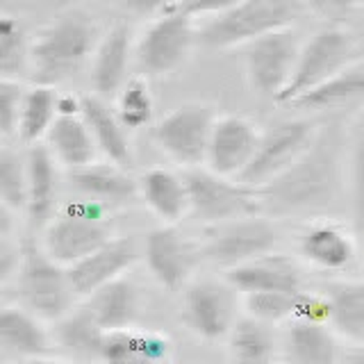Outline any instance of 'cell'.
Instances as JSON below:
<instances>
[{
  "instance_id": "1",
  "label": "cell",
  "mask_w": 364,
  "mask_h": 364,
  "mask_svg": "<svg viewBox=\"0 0 364 364\" xmlns=\"http://www.w3.org/2000/svg\"><path fill=\"white\" fill-rule=\"evenodd\" d=\"M262 208L276 212H321L335 203L339 191V136L335 130L316 132L312 146L282 171L257 187Z\"/></svg>"
},
{
  "instance_id": "2",
  "label": "cell",
  "mask_w": 364,
  "mask_h": 364,
  "mask_svg": "<svg viewBox=\"0 0 364 364\" xmlns=\"http://www.w3.org/2000/svg\"><path fill=\"white\" fill-rule=\"evenodd\" d=\"M94 18L71 11L48 23L30 43V68L39 85H60L77 75L98 48Z\"/></svg>"
},
{
  "instance_id": "3",
  "label": "cell",
  "mask_w": 364,
  "mask_h": 364,
  "mask_svg": "<svg viewBox=\"0 0 364 364\" xmlns=\"http://www.w3.org/2000/svg\"><path fill=\"white\" fill-rule=\"evenodd\" d=\"M301 0H244L232 9L214 14L200 30V41L210 48L246 46L264 34L291 28L301 14Z\"/></svg>"
},
{
  "instance_id": "4",
  "label": "cell",
  "mask_w": 364,
  "mask_h": 364,
  "mask_svg": "<svg viewBox=\"0 0 364 364\" xmlns=\"http://www.w3.org/2000/svg\"><path fill=\"white\" fill-rule=\"evenodd\" d=\"M21 248L23 255L16 282L23 305L46 321H60L71 310V301L75 296L68 269H64V264L46 253V248H39L30 239H26Z\"/></svg>"
},
{
  "instance_id": "5",
  "label": "cell",
  "mask_w": 364,
  "mask_h": 364,
  "mask_svg": "<svg viewBox=\"0 0 364 364\" xmlns=\"http://www.w3.org/2000/svg\"><path fill=\"white\" fill-rule=\"evenodd\" d=\"M358 55L360 48L358 41L353 39V34H348L344 28L335 26V23H330L328 28L318 30L301 48L294 75L276 102L291 105L296 98L307 94L310 89L318 87L341 71H346V68L355 66Z\"/></svg>"
},
{
  "instance_id": "6",
  "label": "cell",
  "mask_w": 364,
  "mask_h": 364,
  "mask_svg": "<svg viewBox=\"0 0 364 364\" xmlns=\"http://www.w3.org/2000/svg\"><path fill=\"white\" fill-rule=\"evenodd\" d=\"M109 239L105 203L85 196V200L68 203L64 212L50 221L46 228L43 248L60 264L71 267Z\"/></svg>"
},
{
  "instance_id": "7",
  "label": "cell",
  "mask_w": 364,
  "mask_h": 364,
  "mask_svg": "<svg viewBox=\"0 0 364 364\" xmlns=\"http://www.w3.org/2000/svg\"><path fill=\"white\" fill-rule=\"evenodd\" d=\"M189 191V210L208 225L225 223L242 216L257 214L262 196L257 187L214 173L212 168L193 166L185 176Z\"/></svg>"
},
{
  "instance_id": "8",
  "label": "cell",
  "mask_w": 364,
  "mask_h": 364,
  "mask_svg": "<svg viewBox=\"0 0 364 364\" xmlns=\"http://www.w3.org/2000/svg\"><path fill=\"white\" fill-rule=\"evenodd\" d=\"M193 46V16L180 5L159 14L136 43V64L153 77L178 71Z\"/></svg>"
},
{
  "instance_id": "9",
  "label": "cell",
  "mask_w": 364,
  "mask_h": 364,
  "mask_svg": "<svg viewBox=\"0 0 364 364\" xmlns=\"http://www.w3.org/2000/svg\"><path fill=\"white\" fill-rule=\"evenodd\" d=\"M216 117L210 105L189 102L180 105L157 123L155 141L162 151L182 166H200L208 159L210 136Z\"/></svg>"
},
{
  "instance_id": "10",
  "label": "cell",
  "mask_w": 364,
  "mask_h": 364,
  "mask_svg": "<svg viewBox=\"0 0 364 364\" xmlns=\"http://www.w3.org/2000/svg\"><path fill=\"white\" fill-rule=\"evenodd\" d=\"M301 46L296 34L284 28L246 43V75L259 96L278 100L289 85Z\"/></svg>"
},
{
  "instance_id": "11",
  "label": "cell",
  "mask_w": 364,
  "mask_h": 364,
  "mask_svg": "<svg viewBox=\"0 0 364 364\" xmlns=\"http://www.w3.org/2000/svg\"><path fill=\"white\" fill-rule=\"evenodd\" d=\"M316 128L310 121H282L259 136L257 151L237 180L250 187H262L287 171L312 146Z\"/></svg>"
},
{
  "instance_id": "12",
  "label": "cell",
  "mask_w": 364,
  "mask_h": 364,
  "mask_svg": "<svg viewBox=\"0 0 364 364\" xmlns=\"http://www.w3.org/2000/svg\"><path fill=\"white\" fill-rule=\"evenodd\" d=\"M278 244V232L267 219L250 214L242 219L212 225L203 255L223 269H232L255 257L271 253Z\"/></svg>"
},
{
  "instance_id": "13",
  "label": "cell",
  "mask_w": 364,
  "mask_h": 364,
  "mask_svg": "<svg viewBox=\"0 0 364 364\" xmlns=\"http://www.w3.org/2000/svg\"><path fill=\"white\" fill-rule=\"evenodd\" d=\"M259 136L255 125L244 117L216 119L205 164L219 176L239 178L253 159Z\"/></svg>"
},
{
  "instance_id": "14",
  "label": "cell",
  "mask_w": 364,
  "mask_h": 364,
  "mask_svg": "<svg viewBox=\"0 0 364 364\" xmlns=\"http://www.w3.org/2000/svg\"><path fill=\"white\" fill-rule=\"evenodd\" d=\"M136 257H139V248H136L132 237L109 239L94 253L66 267L75 296H91L100 287H105L107 282L121 278L123 271H128Z\"/></svg>"
},
{
  "instance_id": "15",
  "label": "cell",
  "mask_w": 364,
  "mask_h": 364,
  "mask_svg": "<svg viewBox=\"0 0 364 364\" xmlns=\"http://www.w3.org/2000/svg\"><path fill=\"white\" fill-rule=\"evenodd\" d=\"M144 257L153 278L162 287L176 291L187 282L196 264V250L176 228H157L148 232L144 244Z\"/></svg>"
},
{
  "instance_id": "16",
  "label": "cell",
  "mask_w": 364,
  "mask_h": 364,
  "mask_svg": "<svg viewBox=\"0 0 364 364\" xmlns=\"http://www.w3.org/2000/svg\"><path fill=\"white\" fill-rule=\"evenodd\" d=\"M185 321L203 339H221L235 326L230 291L221 284L203 280L185 294Z\"/></svg>"
},
{
  "instance_id": "17",
  "label": "cell",
  "mask_w": 364,
  "mask_h": 364,
  "mask_svg": "<svg viewBox=\"0 0 364 364\" xmlns=\"http://www.w3.org/2000/svg\"><path fill=\"white\" fill-rule=\"evenodd\" d=\"M225 280L232 289L250 294V291H299L301 287V273L291 259L282 255L267 253L255 257L244 264H237L232 269H225Z\"/></svg>"
},
{
  "instance_id": "18",
  "label": "cell",
  "mask_w": 364,
  "mask_h": 364,
  "mask_svg": "<svg viewBox=\"0 0 364 364\" xmlns=\"http://www.w3.org/2000/svg\"><path fill=\"white\" fill-rule=\"evenodd\" d=\"M0 348L3 355L16 360H41L53 350L50 335L39 323V316L28 307H3L0 312Z\"/></svg>"
},
{
  "instance_id": "19",
  "label": "cell",
  "mask_w": 364,
  "mask_h": 364,
  "mask_svg": "<svg viewBox=\"0 0 364 364\" xmlns=\"http://www.w3.org/2000/svg\"><path fill=\"white\" fill-rule=\"evenodd\" d=\"M128 60H130V30L117 23L105 37L100 39L94 53V68L91 80L100 98L119 96L123 85L128 82Z\"/></svg>"
},
{
  "instance_id": "20",
  "label": "cell",
  "mask_w": 364,
  "mask_h": 364,
  "mask_svg": "<svg viewBox=\"0 0 364 364\" xmlns=\"http://www.w3.org/2000/svg\"><path fill=\"white\" fill-rule=\"evenodd\" d=\"M28 221L32 228L48 223L57 200V176H55V155L48 146L30 144L28 155Z\"/></svg>"
},
{
  "instance_id": "21",
  "label": "cell",
  "mask_w": 364,
  "mask_h": 364,
  "mask_svg": "<svg viewBox=\"0 0 364 364\" xmlns=\"http://www.w3.org/2000/svg\"><path fill=\"white\" fill-rule=\"evenodd\" d=\"M71 185L87 198H96L100 203H125L136 196L139 185L132 180L128 168L119 164H85L77 168H68Z\"/></svg>"
},
{
  "instance_id": "22",
  "label": "cell",
  "mask_w": 364,
  "mask_h": 364,
  "mask_svg": "<svg viewBox=\"0 0 364 364\" xmlns=\"http://www.w3.org/2000/svg\"><path fill=\"white\" fill-rule=\"evenodd\" d=\"M82 119L87 121L96 146L102 151L109 162L128 168L132 164V148L125 134V125L121 123L119 114H114L109 105L98 96L82 98Z\"/></svg>"
},
{
  "instance_id": "23",
  "label": "cell",
  "mask_w": 364,
  "mask_h": 364,
  "mask_svg": "<svg viewBox=\"0 0 364 364\" xmlns=\"http://www.w3.org/2000/svg\"><path fill=\"white\" fill-rule=\"evenodd\" d=\"M301 255L321 271H341L355 257L348 232L333 223H316L301 237Z\"/></svg>"
},
{
  "instance_id": "24",
  "label": "cell",
  "mask_w": 364,
  "mask_h": 364,
  "mask_svg": "<svg viewBox=\"0 0 364 364\" xmlns=\"http://www.w3.org/2000/svg\"><path fill=\"white\" fill-rule=\"evenodd\" d=\"M139 191L159 219L178 223L189 210V191L185 178L171 173L166 168H151L139 180Z\"/></svg>"
},
{
  "instance_id": "25",
  "label": "cell",
  "mask_w": 364,
  "mask_h": 364,
  "mask_svg": "<svg viewBox=\"0 0 364 364\" xmlns=\"http://www.w3.org/2000/svg\"><path fill=\"white\" fill-rule=\"evenodd\" d=\"M284 355L296 364H333L339 360V350L326 323L291 318L284 337Z\"/></svg>"
},
{
  "instance_id": "26",
  "label": "cell",
  "mask_w": 364,
  "mask_h": 364,
  "mask_svg": "<svg viewBox=\"0 0 364 364\" xmlns=\"http://www.w3.org/2000/svg\"><path fill=\"white\" fill-rule=\"evenodd\" d=\"M89 310L105 330L130 328L139 314V294L123 276L89 296Z\"/></svg>"
},
{
  "instance_id": "27",
  "label": "cell",
  "mask_w": 364,
  "mask_h": 364,
  "mask_svg": "<svg viewBox=\"0 0 364 364\" xmlns=\"http://www.w3.org/2000/svg\"><path fill=\"white\" fill-rule=\"evenodd\" d=\"M46 136H48L50 153L66 168H77L94 162L98 146L82 114L80 117H57Z\"/></svg>"
},
{
  "instance_id": "28",
  "label": "cell",
  "mask_w": 364,
  "mask_h": 364,
  "mask_svg": "<svg viewBox=\"0 0 364 364\" xmlns=\"http://www.w3.org/2000/svg\"><path fill=\"white\" fill-rule=\"evenodd\" d=\"M360 98H364V68L350 66L310 89L307 94L299 96L289 107H299L305 112H326L350 105Z\"/></svg>"
},
{
  "instance_id": "29",
  "label": "cell",
  "mask_w": 364,
  "mask_h": 364,
  "mask_svg": "<svg viewBox=\"0 0 364 364\" xmlns=\"http://www.w3.org/2000/svg\"><path fill=\"white\" fill-rule=\"evenodd\" d=\"M330 326L353 344H364V282H337L328 289Z\"/></svg>"
},
{
  "instance_id": "30",
  "label": "cell",
  "mask_w": 364,
  "mask_h": 364,
  "mask_svg": "<svg viewBox=\"0 0 364 364\" xmlns=\"http://www.w3.org/2000/svg\"><path fill=\"white\" fill-rule=\"evenodd\" d=\"M105 333L107 330L96 321V316L91 314L89 307H82V310L60 318V323H57V330H55V339H57V344L66 350H71L73 355L100 358Z\"/></svg>"
},
{
  "instance_id": "31",
  "label": "cell",
  "mask_w": 364,
  "mask_h": 364,
  "mask_svg": "<svg viewBox=\"0 0 364 364\" xmlns=\"http://www.w3.org/2000/svg\"><path fill=\"white\" fill-rule=\"evenodd\" d=\"M57 119V94L50 85H34L26 89L18 119L16 136L26 144H39L41 136L48 134L53 121Z\"/></svg>"
},
{
  "instance_id": "32",
  "label": "cell",
  "mask_w": 364,
  "mask_h": 364,
  "mask_svg": "<svg viewBox=\"0 0 364 364\" xmlns=\"http://www.w3.org/2000/svg\"><path fill=\"white\" fill-rule=\"evenodd\" d=\"M273 335L267 328V321L255 316H246L237 321L230 330V355L244 364H262L273 360Z\"/></svg>"
},
{
  "instance_id": "33",
  "label": "cell",
  "mask_w": 364,
  "mask_h": 364,
  "mask_svg": "<svg viewBox=\"0 0 364 364\" xmlns=\"http://www.w3.org/2000/svg\"><path fill=\"white\" fill-rule=\"evenodd\" d=\"M0 200L16 214L28 208V162L9 146L0 153Z\"/></svg>"
},
{
  "instance_id": "34",
  "label": "cell",
  "mask_w": 364,
  "mask_h": 364,
  "mask_svg": "<svg viewBox=\"0 0 364 364\" xmlns=\"http://www.w3.org/2000/svg\"><path fill=\"white\" fill-rule=\"evenodd\" d=\"M117 114L128 130H139L153 119V96L144 77H132L117 96Z\"/></svg>"
},
{
  "instance_id": "35",
  "label": "cell",
  "mask_w": 364,
  "mask_h": 364,
  "mask_svg": "<svg viewBox=\"0 0 364 364\" xmlns=\"http://www.w3.org/2000/svg\"><path fill=\"white\" fill-rule=\"evenodd\" d=\"M30 64V46L26 43L21 23L14 16L0 18V73L18 80Z\"/></svg>"
},
{
  "instance_id": "36",
  "label": "cell",
  "mask_w": 364,
  "mask_h": 364,
  "mask_svg": "<svg viewBox=\"0 0 364 364\" xmlns=\"http://www.w3.org/2000/svg\"><path fill=\"white\" fill-rule=\"evenodd\" d=\"M299 291H280V289H271V291H250L246 296V312L250 316L259 318V321L267 323H280L294 318L296 310V301H299Z\"/></svg>"
},
{
  "instance_id": "37",
  "label": "cell",
  "mask_w": 364,
  "mask_h": 364,
  "mask_svg": "<svg viewBox=\"0 0 364 364\" xmlns=\"http://www.w3.org/2000/svg\"><path fill=\"white\" fill-rule=\"evenodd\" d=\"M23 96H26V89L21 87L18 80H0V130H3V136H11L18 132Z\"/></svg>"
},
{
  "instance_id": "38",
  "label": "cell",
  "mask_w": 364,
  "mask_h": 364,
  "mask_svg": "<svg viewBox=\"0 0 364 364\" xmlns=\"http://www.w3.org/2000/svg\"><path fill=\"white\" fill-rule=\"evenodd\" d=\"M136 333L128 328H119V330H107L105 339H102V350L100 358L107 362H136Z\"/></svg>"
},
{
  "instance_id": "39",
  "label": "cell",
  "mask_w": 364,
  "mask_h": 364,
  "mask_svg": "<svg viewBox=\"0 0 364 364\" xmlns=\"http://www.w3.org/2000/svg\"><path fill=\"white\" fill-rule=\"evenodd\" d=\"M301 3L316 16L335 23V26L364 7V0H301Z\"/></svg>"
},
{
  "instance_id": "40",
  "label": "cell",
  "mask_w": 364,
  "mask_h": 364,
  "mask_svg": "<svg viewBox=\"0 0 364 364\" xmlns=\"http://www.w3.org/2000/svg\"><path fill=\"white\" fill-rule=\"evenodd\" d=\"M171 350V341L162 335H153V333H136V362H162L168 360Z\"/></svg>"
},
{
  "instance_id": "41",
  "label": "cell",
  "mask_w": 364,
  "mask_h": 364,
  "mask_svg": "<svg viewBox=\"0 0 364 364\" xmlns=\"http://www.w3.org/2000/svg\"><path fill=\"white\" fill-rule=\"evenodd\" d=\"M294 318H303V321L330 323V301H328V296L301 291L299 294V301H296Z\"/></svg>"
},
{
  "instance_id": "42",
  "label": "cell",
  "mask_w": 364,
  "mask_h": 364,
  "mask_svg": "<svg viewBox=\"0 0 364 364\" xmlns=\"http://www.w3.org/2000/svg\"><path fill=\"white\" fill-rule=\"evenodd\" d=\"M114 3L134 16H159L178 7L182 0H114Z\"/></svg>"
},
{
  "instance_id": "43",
  "label": "cell",
  "mask_w": 364,
  "mask_h": 364,
  "mask_svg": "<svg viewBox=\"0 0 364 364\" xmlns=\"http://www.w3.org/2000/svg\"><path fill=\"white\" fill-rule=\"evenodd\" d=\"M21 255L23 248L11 244V237H3V244H0V280L3 282H7L11 276L18 273Z\"/></svg>"
},
{
  "instance_id": "44",
  "label": "cell",
  "mask_w": 364,
  "mask_h": 364,
  "mask_svg": "<svg viewBox=\"0 0 364 364\" xmlns=\"http://www.w3.org/2000/svg\"><path fill=\"white\" fill-rule=\"evenodd\" d=\"M239 3H244V0H182L180 7L191 16H208L221 14V11L232 9Z\"/></svg>"
},
{
  "instance_id": "45",
  "label": "cell",
  "mask_w": 364,
  "mask_h": 364,
  "mask_svg": "<svg viewBox=\"0 0 364 364\" xmlns=\"http://www.w3.org/2000/svg\"><path fill=\"white\" fill-rule=\"evenodd\" d=\"M82 114V98L73 94L57 96V117H80Z\"/></svg>"
},
{
  "instance_id": "46",
  "label": "cell",
  "mask_w": 364,
  "mask_h": 364,
  "mask_svg": "<svg viewBox=\"0 0 364 364\" xmlns=\"http://www.w3.org/2000/svg\"><path fill=\"white\" fill-rule=\"evenodd\" d=\"M358 173H355V208L358 219L364 221V151L358 155Z\"/></svg>"
},
{
  "instance_id": "47",
  "label": "cell",
  "mask_w": 364,
  "mask_h": 364,
  "mask_svg": "<svg viewBox=\"0 0 364 364\" xmlns=\"http://www.w3.org/2000/svg\"><path fill=\"white\" fill-rule=\"evenodd\" d=\"M346 360H353V362H364V344H358L355 350L348 353V355H344Z\"/></svg>"
}]
</instances>
